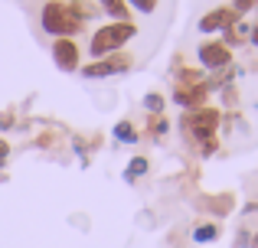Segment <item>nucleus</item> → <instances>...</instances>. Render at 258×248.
<instances>
[{
    "mask_svg": "<svg viewBox=\"0 0 258 248\" xmlns=\"http://www.w3.org/2000/svg\"><path fill=\"white\" fill-rule=\"evenodd\" d=\"M219 121H222V115L216 108H196V111H186V115H183L180 131L186 134V140H193L200 153H213Z\"/></svg>",
    "mask_w": 258,
    "mask_h": 248,
    "instance_id": "1",
    "label": "nucleus"
},
{
    "mask_svg": "<svg viewBox=\"0 0 258 248\" xmlns=\"http://www.w3.org/2000/svg\"><path fill=\"white\" fill-rule=\"evenodd\" d=\"M39 23H43V30L49 33V36H56V39H72L76 33L85 30V23L72 13L69 0H46L43 13H39Z\"/></svg>",
    "mask_w": 258,
    "mask_h": 248,
    "instance_id": "2",
    "label": "nucleus"
},
{
    "mask_svg": "<svg viewBox=\"0 0 258 248\" xmlns=\"http://www.w3.org/2000/svg\"><path fill=\"white\" fill-rule=\"evenodd\" d=\"M134 36H138V26H134L131 20H124V23H105V26H98V30L92 33L88 52H92L95 59L114 56V52H118L127 39H134Z\"/></svg>",
    "mask_w": 258,
    "mask_h": 248,
    "instance_id": "3",
    "label": "nucleus"
},
{
    "mask_svg": "<svg viewBox=\"0 0 258 248\" xmlns=\"http://www.w3.org/2000/svg\"><path fill=\"white\" fill-rule=\"evenodd\" d=\"M131 56H105V59H95V62L82 65V75L92 82V78H108V75H124L131 69Z\"/></svg>",
    "mask_w": 258,
    "mask_h": 248,
    "instance_id": "4",
    "label": "nucleus"
},
{
    "mask_svg": "<svg viewBox=\"0 0 258 248\" xmlns=\"http://www.w3.org/2000/svg\"><path fill=\"white\" fill-rule=\"evenodd\" d=\"M196 59H200L203 69L219 72V69H226V65L232 62V49H229V46L222 43V39H209V43H203V46H200Z\"/></svg>",
    "mask_w": 258,
    "mask_h": 248,
    "instance_id": "5",
    "label": "nucleus"
},
{
    "mask_svg": "<svg viewBox=\"0 0 258 248\" xmlns=\"http://www.w3.org/2000/svg\"><path fill=\"white\" fill-rule=\"evenodd\" d=\"M239 23V13L232 7H216V10L200 17V33H226L229 26Z\"/></svg>",
    "mask_w": 258,
    "mask_h": 248,
    "instance_id": "6",
    "label": "nucleus"
},
{
    "mask_svg": "<svg viewBox=\"0 0 258 248\" xmlns=\"http://www.w3.org/2000/svg\"><path fill=\"white\" fill-rule=\"evenodd\" d=\"M173 102L180 105V108H186V111L203 108V105H206V85H203V82H196V85L176 82L173 85Z\"/></svg>",
    "mask_w": 258,
    "mask_h": 248,
    "instance_id": "7",
    "label": "nucleus"
},
{
    "mask_svg": "<svg viewBox=\"0 0 258 248\" xmlns=\"http://www.w3.org/2000/svg\"><path fill=\"white\" fill-rule=\"evenodd\" d=\"M52 62L62 72H76L79 69V46L76 39H56L52 43Z\"/></svg>",
    "mask_w": 258,
    "mask_h": 248,
    "instance_id": "8",
    "label": "nucleus"
},
{
    "mask_svg": "<svg viewBox=\"0 0 258 248\" xmlns=\"http://www.w3.org/2000/svg\"><path fill=\"white\" fill-rule=\"evenodd\" d=\"M98 7L111 17V23H124L127 13H131V7H127V0H98Z\"/></svg>",
    "mask_w": 258,
    "mask_h": 248,
    "instance_id": "9",
    "label": "nucleus"
},
{
    "mask_svg": "<svg viewBox=\"0 0 258 248\" xmlns=\"http://www.w3.org/2000/svg\"><path fill=\"white\" fill-rule=\"evenodd\" d=\"M216 238H219V225L216 222H203V225L193 229V242H200V245H209V242H216Z\"/></svg>",
    "mask_w": 258,
    "mask_h": 248,
    "instance_id": "10",
    "label": "nucleus"
},
{
    "mask_svg": "<svg viewBox=\"0 0 258 248\" xmlns=\"http://www.w3.org/2000/svg\"><path fill=\"white\" fill-rule=\"evenodd\" d=\"M245 39H248V26L245 23H235V26H229V30H226V39H222V43L232 49L235 43H245Z\"/></svg>",
    "mask_w": 258,
    "mask_h": 248,
    "instance_id": "11",
    "label": "nucleus"
},
{
    "mask_svg": "<svg viewBox=\"0 0 258 248\" xmlns=\"http://www.w3.org/2000/svg\"><path fill=\"white\" fill-rule=\"evenodd\" d=\"M114 137H118L121 144H138V131H134L131 121H118L114 124Z\"/></svg>",
    "mask_w": 258,
    "mask_h": 248,
    "instance_id": "12",
    "label": "nucleus"
},
{
    "mask_svg": "<svg viewBox=\"0 0 258 248\" xmlns=\"http://www.w3.org/2000/svg\"><path fill=\"white\" fill-rule=\"evenodd\" d=\"M69 7H72V13H76L82 23H85L88 17H95V13H98V7H92L88 0H69Z\"/></svg>",
    "mask_w": 258,
    "mask_h": 248,
    "instance_id": "13",
    "label": "nucleus"
},
{
    "mask_svg": "<svg viewBox=\"0 0 258 248\" xmlns=\"http://www.w3.org/2000/svg\"><path fill=\"white\" fill-rule=\"evenodd\" d=\"M144 170H147V157H134L131 163H127V170H124V180L131 183V180H138Z\"/></svg>",
    "mask_w": 258,
    "mask_h": 248,
    "instance_id": "14",
    "label": "nucleus"
},
{
    "mask_svg": "<svg viewBox=\"0 0 258 248\" xmlns=\"http://www.w3.org/2000/svg\"><path fill=\"white\" fill-rule=\"evenodd\" d=\"M144 108L151 111V115H160V111H164V98H160L157 92H151V95L144 98Z\"/></svg>",
    "mask_w": 258,
    "mask_h": 248,
    "instance_id": "15",
    "label": "nucleus"
},
{
    "mask_svg": "<svg viewBox=\"0 0 258 248\" xmlns=\"http://www.w3.org/2000/svg\"><path fill=\"white\" fill-rule=\"evenodd\" d=\"M160 0H127V7H134L138 13H154Z\"/></svg>",
    "mask_w": 258,
    "mask_h": 248,
    "instance_id": "16",
    "label": "nucleus"
},
{
    "mask_svg": "<svg viewBox=\"0 0 258 248\" xmlns=\"http://www.w3.org/2000/svg\"><path fill=\"white\" fill-rule=\"evenodd\" d=\"M255 7H258V0H232V10L239 13V17H242V13H252Z\"/></svg>",
    "mask_w": 258,
    "mask_h": 248,
    "instance_id": "17",
    "label": "nucleus"
},
{
    "mask_svg": "<svg viewBox=\"0 0 258 248\" xmlns=\"http://www.w3.org/2000/svg\"><path fill=\"white\" fill-rule=\"evenodd\" d=\"M7 157H10V144H7V140L0 137V167L7 163Z\"/></svg>",
    "mask_w": 258,
    "mask_h": 248,
    "instance_id": "18",
    "label": "nucleus"
},
{
    "mask_svg": "<svg viewBox=\"0 0 258 248\" xmlns=\"http://www.w3.org/2000/svg\"><path fill=\"white\" fill-rule=\"evenodd\" d=\"M248 43L258 46V23H255V26H248Z\"/></svg>",
    "mask_w": 258,
    "mask_h": 248,
    "instance_id": "19",
    "label": "nucleus"
},
{
    "mask_svg": "<svg viewBox=\"0 0 258 248\" xmlns=\"http://www.w3.org/2000/svg\"><path fill=\"white\" fill-rule=\"evenodd\" d=\"M252 248H258V232H255V238H252Z\"/></svg>",
    "mask_w": 258,
    "mask_h": 248,
    "instance_id": "20",
    "label": "nucleus"
}]
</instances>
